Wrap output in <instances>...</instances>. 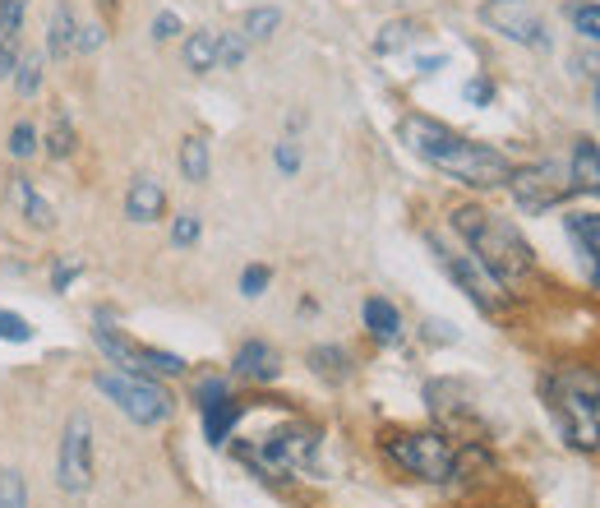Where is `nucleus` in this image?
I'll return each mask as SVG.
<instances>
[{"label": "nucleus", "instance_id": "obj_1", "mask_svg": "<svg viewBox=\"0 0 600 508\" xmlns=\"http://www.w3.org/2000/svg\"><path fill=\"white\" fill-rule=\"evenodd\" d=\"M398 139L415 152V158H425L430 167L449 171L453 181H462V186L490 190V186H508V176H513V162L504 158L499 148L462 139L457 130H449V125H439L430 116H402Z\"/></svg>", "mask_w": 600, "mask_h": 508}, {"label": "nucleus", "instance_id": "obj_2", "mask_svg": "<svg viewBox=\"0 0 600 508\" xmlns=\"http://www.w3.org/2000/svg\"><path fill=\"white\" fill-rule=\"evenodd\" d=\"M453 232L466 241V250L476 254L481 268H485L499 287H513L517 277L531 273V245L517 236L513 222L476 209V203H466V209L453 213Z\"/></svg>", "mask_w": 600, "mask_h": 508}, {"label": "nucleus", "instance_id": "obj_3", "mask_svg": "<svg viewBox=\"0 0 600 508\" xmlns=\"http://www.w3.org/2000/svg\"><path fill=\"white\" fill-rule=\"evenodd\" d=\"M545 402L555 412V425L559 435L582 448V453H596L600 448V379L582 366H564L545 379Z\"/></svg>", "mask_w": 600, "mask_h": 508}, {"label": "nucleus", "instance_id": "obj_4", "mask_svg": "<svg viewBox=\"0 0 600 508\" xmlns=\"http://www.w3.org/2000/svg\"><path fill=\"white\" fill-rule=\"evenodd\" d=\"M315 453H319V435L309 425H282L273 435H264L259 448H245V463L254 472H264L269 480H286L296 472L315 467Z\"/></svg>", "mask_w": 600, "mask_h": 508}, {"label": "nucleus", "instance_id": "obj_5", "mask_svg": "<svg viewBox=\"0 0 600 508\" xmlns=\"http://www.w3.org/2000/svg\"><path fill=\"white\" fill-rule=\"evenodd\" d=\"M383 448H388V457H393L402 472H411L415 480H430V486H443V480H453V472H457V453H453L449 440L439 435V430L393 435Z\"/></svg>", "mask_w": 600, "mask_h": 508}, {"label": "nucleus", "instance_id": "obj_6", "mask_svg": "<svg viewBox=\"0 0 600 508\" xmlns=\"http://www.w3.org/2000/svg\"><path fill=\"white\" fill-rule=\"evenodd\" d=\"M97 389L107 393L135 425H158V421L171 416V393H167L162 384H152L148 374H129V370H120V374H102Z\"/></svg>", "mask_w": 600, "mask_h": 508}, {"label": "nucleus", "instance_id": "obj_7", "mask_svg": "<svg viewBox=\"0 0 600 508\" xmlns=\"http://www.w3.org/2000/svg\"><path fill=\"white\" fill-rule=\"evenodd\" d=\"M430 245H434V260L443 264V273H449L466 296H472L476 310H485V315L499 310V305H504V287L481 268V260H476L472 250H453V245H443V241H430Z\"/></svg>", "mask_w": 600, "mask_h": 508}, {"label": "nucleus", "instance_id": "obj_8", "mask_svg": "<svg viewBox=\"0 0 600 508\" xmlns=\"http://www.w3.org/2000/svg\"><path fill=\"white\" fill-rule=\"evenodd\" d=\"M508 190H513L522 213H545L572 190V181L559 162H531V167H513Z\"/></svg>", "mask_w": 600, "mask_h": 508}, {"label": "nucleus", "instance_id": "obj_9", "mask_svg": "<svg viewBox=\"0 0 600 508\" xmlns=\"http://www.w3.org/2000/svg\"><path fill=\"white\" fill-rule=\"evenodd\" d=\"M481 19L494 33H504L508 42H522L531 51H550V29H545V19L527 6V0H485Z\"/></svg>", "mask_w": 600, "mask_h": 508}, {"label": "nucleus", "instance_id": "obj_10", "mask_svg": "<svg viewBox=\"0 0 600 508\" xmlns=\"http://www.w3.org/2000/svg\"><path fill=\"white\" fill-rule=\"evenodd\" d=\"M56 476L70 495H84L93 486V421L84 412H74L65 421V435H61V463Z\"/></svg>", "mask_w": 600, "mask_h": 508}, {"label": "nucleus", "instance_id": "obj_11", "mask_svg": "<svg viewBox=\"0 0 600 508\" xmlns=\"http://www.w3.org/2000/svg\"><path fill=\"white\" fill-rule=\"evenodd\" d=\"M564 232H568L572 245H578L582 264L591 268V283L600 287V213H568Z\"/></svg>", "mask_w": 600, "mask_h": 508}, {"label": "nucleus", "instance_id": "obj_12", "mask_svg": "<svg viewBox=\"0 0 600 508\" xmlns=\"http://www.w3.org/2000/svg\"><path fill=\"white\" fill-rule=\"evenodd\" d=\"M23 0H0V80H10L19 65V38H23Z\"/></svg>", "mask_w": 600, "mask_h": 508}, {"label": "nucleus", "instance_id": "obj_13", "mask_svg": "<svg viewBox=\"0 0 600 508\" xmlns=\"http://www.w3.org/2000/svg\"><path fill=\"white\" fill-rule=\"evenodd\" d=\"M167 213V190L152 181V176H139L125 194V218L129 222H158Z\"/></svg>", "mask_w": 600, "mask_h": 508}, {"label": "nucleus", "instance_id": "obj_14", "mask_svg": "<svg viewBox=\"0 0 600 508\" xmlns=\"http://www.w3.org/2000/svg\"><path fill=\"white\" fill-rule=\"evenodd\" d=\"M236 374L241 379H254V384H273V379L282 374V361H277V351L269 347V342H245L241 351H236Z\"/></svg>", "mask_w": 600, "mask_h": 508}, {"label": "nucleus", "instance_id": "obj_15", "mask_svg": "<svg viewBox=\"0 0 600 508\" xmlns=\"http://www.w3.org/2000/svg\"><path fill=\"white\" fill-rule=\"evenodd\" d=\"M568 181H572V190H582V194H600V144L578 139V148H572Z\"/></svg>", "mask_w": 600, "mask_h": 508}, {"label": "nucleus", "instance_id": "obj_16", "mask_svg": "<svg viewBox=\"0 0 600 508\" xmlns=\"http://www.w3.org/2000/svg\"><path fill=\"white\" fill-rule=\"evenodd\" d=\"M365 328H370L379 342H398V338H402V315H398V305H388L383 296H370V300H365Z\"/></svg>", "mask_w": 600, "mask_h": 508}, {"label": "nucleus", "instance_id": "obj_17", "mask_svg": "<svg viewBox=\"0 0 600 508\" xmlns=\"http://www.w3.org/2000/svg\"><path fill=\"white\" fill-rule=\"evenodd\" d=\"M74 33H80V23H74V10L61 0V6L51 10V23H46V51H51V56L65 61L74 51Z\"/></svg>", "mask_w": 600, "mask_h": 508}, {"label": "nucleus", "instance_id": "obj_18", "mask_svg": "<svg viewBox=\"0 0 600 508\" xmlns=\"http://www.w3.org/2000/svg\"><path fill=\"white\" fill-rule=\"evenodd\" d=\"M236 421H241V402H231V398L203 406V435H208V444H227L231 430H236Z\"/></svg>", "mask_w": 600, "mask_h": 508}, {"label": "nucleus", "instance_id": "obj_19", "mask_svg": "<svg viewBox=\"0 0 600 508\" xmlns=\"http://www.w3.org/2000/svg\"><path fill=\"white\" fill-rule=\"evenodd\" d=\"M208 167H213V158H208V139L190 135L186 144H180V171H186V181L203 186L208 181Z\"/></svg>", "mask_w": 600, "mask_h": 508}, {"label": "nucleus", "instance_id": "obj_20", "mask_svg": "<svg viewBox=\"0 0 600 508\" xmlns=\"http://www.w3.org/2000/svg\"><path fill=\"white\" fill-rule=\"evenodd\" d=\"M74 144H80V139H74V120H70L65 107H56V112H51V130H46V152H51V158H70Z\"/></svg>", "mask_w": 600, "mask_h": 508}, {"label": "nucleus", "instance_id": "obj_21", "mask_svg": "<svg viewBox=\"0 0 600 508\" xmlns=\"http://www.w3.org/2000/svg\"><path fill=\"white\" fill-rule=\"evenodd\" d=\"M14 199L23 203V213H29L33 226H42V232H46V226H56V209H51V203L33 190V181H19V186H14Z\"/></svg>", "mask_w": 600, "mask_h": 508}, {"label": "nucleus", "instance_id": "obj_22", "mask_svg": "<svg viewBox=\"0 0 600 508\" xmlns=\"http://www.w3.org/2000/svg\"><path fill=\"white\" fill-rule=\"evenodd\" d=\"M10 80H14L19 97H33L42 88V56H38V51H19V65H14Z\"/></svg>", "mask_w": 600, "mask_h": 508}, {"label": "nucleus", "instance_id": "obj_23", "mask_svg": "<svg viewBox=\"0 0 600 508\" xmlns=\"http://www.w3.org/2000/svg\"><path fill=\"white\" fill-rule=\"evenodd\" d=\"M186 65L190 70H213L218 65V33H194L190 42H186Z\"/></svg>", "mask_w": 600, "mask_h": 508}, {"label": "nucleus", "instance_id": "obj_24", "mask_svg": "<svg viewBox=\"0 0 600 508\" xmlns=\"http://www.w3.org/2000/svg\"><path fill=\"white\" fill-rule=\"evenodd\" d=\"M309 366H315L324 379H347L351 374V361H347L343 347H315L309 351Z\"/></svg>", "mask_w": 600, "mask_h": 508}, {"label": "nucleus", "instance_id": "obj_25", "mask_svg": "<svg viewBox=\"0 0 600 508\" xmlns=\"http://www.w3.org/2000/svg\"><path fill=\"white\" fill-rule=\"evenodd\" d=\"M0 508H29V486L19 472H0Z\"/></svg>", "mask_w": 600, "mask_h": 508}, {"label": "nucleus", "instance_id": "obj_26", "mask_svg": "<svg viewBox=\"0 0 600 508\" xmlns=\"http://www.w3.org/2000/svg\"><path fill=\"white\" fill-rule=\"evenodd\" d=\"M241 61H245V38L241 33H218V65L241 70Z\"/></svg>", "mask_w": 600, "mask_h": 508}, {"label": "nucleus", "instance_id": "obj_27", "mask_svg": "<svg viewBox=\"0 0 600 508\" xmlns=\"http://www.w3.org/2000/svg\"><path fill=\"white\" fill-rule=\"evenodd\" d=\"M568 14H572V29H578L582 38L600 42V6H572Z\"/></svg>", "mask_w": 600, "mask_h": 508}, {"label": "nucleus", "instance_id": "obj_28", "mask_svg": "<svg viewBox=\"0 0 600 508\" xmlns=\"http://www.w3.org/2000/svg\"><path fill=\"white\" fill-rule=\"evenodd\" d=\"M277 23H282V14H277V10H254V14L245 19V33H250L254 42H264V38H273V33H277Z\"/></svg>", "mask_w": 600, "mask_h": 508}, {"label": "nucleus", "instance_id": "obj_29", "mask_svg": "<svg viewBox=\"0 0 600 508\" xmlns=\"http://www.w3.org/2000/svg\"><path fill=\"white\" fill-rule=\"evenodd\" d=\"M10 152H14V158H33V152H38V130L29 120H19L10 130Z\"/></svg>", "mask_w": 600, "mask_h": 508}, {"label": "nucleus", "instance_id": "obj_30", "mask_svg": "<svg viewBox=\"0 0 600 508\" xmlns=\"http://www.w3.org/2000/svg\"><path fill=\"white\" fill-rule=\"evenodd\" d=\"M29 338H33V324L29 319L0 310V342H29Z\"/></svg>", "mask_w": 600, "mask_h": 508}, {"label": "nucleus", "instance_id": "obj_31", "mask_svg": "<svg viewBox=\"0 0 600 508\" xmlns=\"http://www.w3.org/2000/svg\"><path fill=\"white\" fill-rule=\"evenodd\" d=\"M269 283H273V273L264 268V264H250L245 273H241V292L254 300V296H264L269 292Z\"/></svg>", "mask_w": 600, "mask_h": 508}, {"label": "nucleus", "instance_id": "obj_32", "mask_svg": "<svg viewBox=\"0 0 600 508\" xmlns=\"http://www.w3.org/2000/svg\"><path fill=\"white\" fill-rule=\"evenodd\" d=\"M411 38H415L411 23H388V29L379 33V42H375V46H379V51H398V46H407Z\"/></svg>", "mask_w": 600, "mask_h": 508}, {"label": "nucleus", "instance_id": "obj_33", "mask_svg": "<svg viewBox=\"0 0 600 508\" xmlns=\"http://www.w3.org/2000/svg\"><path fill=\"white\" fill-rule=\"evenodd\" d=\"M171 241H176L180 250H190V245L199 241V218H194V213H180L176 226H171Z\"/></svg>", "mask_w": 600, "mask_h": 508}, {"label": "nucleus", "instance_id": "obj_34", "mask_svg": "<svg viewBox=\"0 0 600 508\" xmlns=\"http://www.w3.org/2000/svg\"><path fill=\"white\" fill-rule=\"evenodd\" d=\"M102 23H80V33H74V51H97L102 46Z\"/></svg>", "mask_w": 600, "mask_h": 508}, {"label": "nucleus", "instance_id": "obj_35", "mask_svg": "<svg viewBox=\"0 0 600 508\" xmlns=\"http://www.w3.org/2000/svg\"><path fill=\"white\" fill-rule=\"evenodd\" d=\"M176 33H180V14L162 10L158 19H152V38H158V42H167V38H176Z\"/></svg>", "mask_w": 600, "mask_h": 508}, {"label": "nucleus", "instance_id": "obj_36", "mask_svg": "<svg viewBox=\"0 0 600 508\" xmlns=\"http://www.w3.org/2000/svg\"><path fill=\"white\" fill-rule=\"evenodd\" d=\"M222 398H227L222 379H203V384H199V412H203V406H213V402H222Z\"/></svg>", "mask_w": 600, "mask_h": 508}, {"label": "nucleus", "instance_id": "obj_37", "mask_svg": "<svg viewBox=\"0 0 600 508\" xmlns=\"http://www.w3.org/2000/svg\"><path fill=\"white\" fill-rule=\"evenodd\" d=\"M80 268H84L80 260H65V264H61L56 273H51V287H56V292H65V287L74 283V277H80Z\"/></svg>", "mask_w": 600, "mask_h": 508}, {"label": "nucleus", "instance_id": "obj_38", "mask_svg": "<svg viewBox=\"0 0 600 508\" xmlns=\"http://www.w3.org/2000/svg\"><path fill=\"white\" fill-rule=\"evenodd\" d=\"M462 97H466V102H472V107H485V102L494 97V88H490V80H472V84H466V88H462Z\"/></svg>", "mask_w": 600, "mask_h": 508}, {"label": "nucleus", "instance_id": "obj_39", "mask_svg": "<svg viewBox=\"0 0 600 508\" xmlns=\"http://www.w3.org/2000/svg\"><path fill=\"white\" fill-rule=\"evenodd\" d=\"M273 158H277V167H282V171H296V167H301V152H296V144H277Z\"/></svg>", "mask_w": 600, "mask_h": 508}, {"label": "nucleus", "instance_id": "obj_40", "mask_svg": "<svg viewBox=\"0 0 600 508\" xmlns=\"http://www.w3.org/2000/svg\"><path fill=\"white\" fill-rule=\"evenodd\" d=\"M97 6H102V10H116V0H97Z\"/></svg>", "mask_w": 600, "mask_h": 508}, {"label": "nucleus", "instance_id": "obj_41", "mask_svg": "<svg viewBox=\"0 0 600 508\" xmlns=\"http://www.w3.org/2000/svg\"><path fill=\"white\" fill-rule=\"evenodd\" d=\"M596 107H600V88H596Z\"/></svg>", "mask_w": 600, "mask_h": 508}]
</instances>
